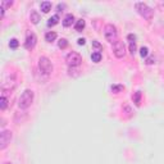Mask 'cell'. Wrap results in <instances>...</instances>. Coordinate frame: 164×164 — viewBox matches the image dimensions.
Wrapping results in <instances>:
<instances>
[{"label":"cell","instance_id":"4dcf8cb0","mask_svg":"<svg viewBox=\"0 0 164 164\" xmlns=\"http://www.w3.org/2000/svg\"><path fill=\"white\" fill-rule=\"evenodd\" d=\"M163 5H164V4H163Z\"/></svg>","mask_w":164,"mask_h":164},{"label":"cell","instance_id":"4fadbf2b","mask_svg":"<svg viewBox=\"0 0 164 164\" xmlns=\"http://www.w3.org/2000/svg\"><path fill=\"white\" fill-rule=\"evenodd\" d=\"M101 58H103V55H101L100 51H94V53L91 54V59H92L94 63H99L101 60Z\"/></svg>","mask_w":164,"mask_h":164},{"label":"cell","instance_id":"ba28073f","mask_svg":"<svg viewBox=\"0 0 164 164\" xmlns=\"http://www.w3.org/2000/svg\"><path fill=\"white\" fill-rule=\"evenodd\" d=\"M36 42H37V37L35 33H28V36L26 37V41H24V48L27 50H31L35 48Z\"/></svg>","mask_w":164,"mask_h":164},{"label":"cell","instance_id":"277c9868","mask_svg":"<svg viewBox=\"0 0 164 164\" xmlns=\"http://www.w3.org/2000/svg\"><path fill=\"white\" fill-rule=\"evenodd\" d=\"M39 71H40V73L45 74V76H49L51 72H53V64H51L49 58L41 57L39 59Z\"/></svg>","mask_w":164,"mask_h":164},{"label":"cell","instance_id":"9a60e30c","mask_svg":"<svg viewBox=\"0 0 164 164\" xmlns=\"http://www.w3.org/2000/svg\"><path fill=\"white\" fill-rule=\"evenodd\" d=\"M6 107H8V98L5 95H2V98H0V109L5 110Z\"/></svg>","mask_w":164,"mask_h":164},{"label":"cell","instance_id":"ac0fdd59","mask_svg":"<svg viewBox=\"0 0 164 164\" xmlns=\"http://www.w3.org/2000/svg\"><path fill=\"white\" fill-rule=\"evenodd\" d=\"M58 46H59V49H65V48L68 46V41H67V39H60L59 42H58Z\"/></svg>","mask_w":164,"mask_h":164},{"label":"cell","instance_id":"603a6c76","mask_svg":"<svg viewBox=\"0 0 164 164\" xmlns=\"http://www.w3.org/2000/svg\"><path fill=\"white\" fill-rule=\"evenodd\" d=\"M140 99H141V92L137 91L136 95H135V98H133V100H135V103H136V105H140Z\"/></svg>","mask_w":164,"mask_h":164},{"label":"cell","instance_id":"e0dca14e","mask_svg":"<svg viewBox=\"0 0 164 164\" xmlns=\"http://www.w3.org/2000/svg\"><path fill=\"white\" fill-rule=\"evenodd\" d=\"M68 74L69 76H78V68H76V67H68Z\"/></svg>","mask_w":164,"mask_h":164},{"label":"cell","instance_id":"ffe728a7","mask_svg":"<svg viewBox=\"0 0 164 164\" xmlns=\"http://www.w3.org/2000/svg\"><path fill=\"white\" fill-rule=\"evenodd\" d=\"M148 54H149V49L146 48V46H142V48L140 49V55H141L142 58H145V57H148Z\"/></svg>","mask_w":164,"mask_h":164},{"label":"cell","instance_id":"7a4b0ae2","mask_svg":"<svg viewBox=\"0 0 164 164\" xmlns=\"http://www.w3.org/2000/svg\"><path fill=\"white\" fill-rule=\"evenodd\" d=\"M135 8H136L137 13H139L144 19H146V21H151L153 19L154 12H153V9L148 4H145V3H136Z\"/></svg>","mask_w":164,"mask_h":164},{"label":"cell","instance_id":"8fae6325","mask_svg":"<svg viewBox=\"0 0 164 164\" xmlns=\"http://www.w3.org/2000/svg\"><path fill=\"white\" fill-rule=\"evenodd\" d=\"M30 19L33 24H37L40 22V14L36 12V11H32L31 14H30Z\"/></svg>","mask_w":164,"mask_h":164},{"label":"cell","instance_id":"d4e9b609","mask_svg":"<svg viewBox=\"0 0 164 164\" xmlns=\"http://www.w3.org/2000/svg\"><path fill=\"white\" fill-rule=\"evenodd\" d=\"M120 90H123V86H111V91L113 92H119Z\"/></svg>","mask_w":164,"mask_h":164},{"label":"cell","instance_id":"6da1fadb","mask_svg":"<svg viewBox=\"0 0 164 164\" xmlns=\"http://www.w3.org/2000/svg\"><path fill=\"white\" fill-rule=\"evenodd\" d=\"M33 98H35V94H33L32 90L27 89V90H24L21 95V98L18 100V107L23 110L26 109H28L31 105H32V103H33Z\"/></svg>","mask_w":164,"mask_h":164},{"label":"cell","instance_id":"9c48e42d","mask_svg":"<svg viewBox=\"0 0 164 164\" xmlns=\"http://www.w3.org/2000/svg\"><path fill=\"white\" fill-rule=\"evenodd\" d=\"M73 21H74V15L71 14V13L67 14L64 17V19H63V26H64V27H69V26H72Z\"/></svg>","mask_w":164,"mask_h":164},{"label":"cell","instance_id":"8992f818","mask_svg":"<svg viewBox=\"0 0 164 164\" xmlns=\"http://www.w3.org/2000/svg\"><path fill=\"white\" fill-rule=\"evenodd\" d=\"M11 140H12V132L9 129H3L0 132V149L4 150L11 144Z\"/></svg>","mask_w":164,"mask_h":164},{"label":"cell","instance_id":"30bf717a","mask_svg":"<svg viewBox=\"0 0 164 164\" xmlns=\"http://www.w3.org/2000/svg\"><path fill=\"white\" fill-rule=\"evenodd\" d=\"M85 26H86L85 21L83 19H78V21H76V23H74V28H76L77 32H82L85 30Z\"/></svg>","mask_w":164,"mask_h":164},{"label":"cell","instance_id":"83f0119b","mask_svg":"<svg viewBox=\"0 0 164 164\" xmlns=\"http://www.w3.org/2000/svg\"><path fill=\"white\" fill-rule=\"evenodd\" d=\"M77 42H78V45H85L86 40L85 39H78V40H77Z\"/></svg>","mask_w":164,"mask_h":164},{"label":"cell","instance_id":"44dd1931","mask_svg":"<svg viewBox=\"0 0 164 164\" xmlns=\"http://www.w3.org/2000/svg\"><path fill=\"white\" fill-rule=\"evenodd\" d=\"M12 5H13V2H6V0H3L2 4H0V6L4 8L5 11H6V8H9V6H12Z\"/></svg>","mask_w":164,"mask_h":164},{"label":"cell","instance_id":"2e32d148","mask_svg":"<svg viewBox=\"0 0 164 164\" xmlns=\"http://www.w3.org/2000/svg\"><path fill=\"white\" fill-rule=\"evenodd\" d=\"M58 22H59V15H58V14H54L53 17H51V18H49L48 26H49V27H51V26H55Z\"/></svg>","mask_w":164,"mask_h":164},{"label":"cell","instance_id":"5b68a950","mask_svg":"<svg viewBox=\"0 0 164 164\" xmlns=\"http://www.w3.org/2000/svg\"><path fill=\"white\" fill-rule=\"evenodd\" d=\"M65 62H67L68 67H76V68H78L82 64V57L78 53H76V51H71L69 54H67Z\"/></svg>","mask_w":164,"mask_h":164},{"label":"cell","instance_id":"7402d4cb","mask_svg":"<svg viewBox=\"0 0 164 164\" xmlns=\"http://www.w3.org/2000/svg\"><path fill=\"white\" fill-rule=\"evenodd\" d=\"M92 46H94V48H96V49H98V51L103 50V45L100 44V42H99L98 40H94V41H92Z\"/></svg>","mask_w":164,"mask_h":164},{"label":"cell","instance_id":"52a82bcc","mask_svg":"<svg viewBox=\"0 0 164 164\" xmlns=\"http://www.w3.org/2000/svg\"><path fill=\"white\" fill-rule=\"evenodd\" d=\"M113 53L118 59H122L126 55V46L123 44V41H117L116 44H113Z\"/></svg>","mask_w":164,"mask_h":164},{"label":"cell","instance_id":"3957f363","mask_svg":"<svg viewBox=\"0 0 164 164\" xmlns=\"http://www.w3.org/2000/svg\"><path fill=\"white\" fill-rule=\"evenodd\" d=\"M104 36H105L107 41L110 42V44H116L118 41V31H117V27L114 24L108 23L104 27Z\"/></svg>","mask_w":164,"mask_h":164},{"label":"cell","instance_id":"5bb4252c","mask_svg":"<svg viewBox=\"0 0 164 164\" xmlns=\"http://www.w3.org/2000/svg\"><path fill=\"white\" fill-rule=\"evenodd\" d=\"M40 8H41V11L44 13H48L49 11H51V3L50 2H42Z\"/></svg>","mask_w":164,"mask_h":164},{"label":"cell","instance_id":"4316f807","mask_svg":"<svg viewBox=\"0 0 164 164\" xmlns=\"http://www.w3.org/2000/svg\"><path fill=\"white\" fill-rule=\"evenodd\" d=\"M63 9H65V4H64V3H63V4L59 3L58 6H57V11H58V12H63Z\"/></svg>","mask_w":164,"mask_h":164},{"label":"cell","instance_id":"7c38bea8","mask_svg":"<svg viewBox=\"0 0 164 164\" xmlns=\"http://www.w3.org/2000/svg\"><path fill=\"white\" fill-rule=\"evenodd\" d=\"M55 39H57V33H55L54 31H49V32H46L45 40H46L48 42H53V41H55Z\"/></svg>","mask_w":164,"mask_h":164},{"label":"cell","instance_id":"f546056e","mask_svg":"<svg viewBox=\"0 0 164 164\" xmlns=\"http://www.w3.org/2000/svg\"><path fill=\"white\" fill-rule=\"evenodd\" d=\"M3 164H12V163H8V162H5V163H3Z\"/></svg>","mask_w":164,"mask_h":164},{"label":"cell","instance_id":"f1b7e54d","mask_svg":"<svg viewBox=\"0 0 164 164\" xmlns=\"http://www.w3.org/2000/svg\"><path fill=\"white\" fill-rule=\"evenodd\" d=\"M153 60H154L153 58H149L148 60H146V63H148V64H153V63H154V62H153Z\"/></svg>","mask_w":164,"mask_h":164},{"label":"cell","instance_id":"484cf974","mask_svg":"<svg viewBox=\"0 0 164 164\" xmlns=\"http://www.w3.org/2000/svg\"><path fill=\"white\" fill-rule=\"evenodd\" d=\"M127 39L129 40V44H131V42H136V36L133 35V33H129V35L127 36Z\"/></svg>","mask_w":164,"mask_h":164},{"label":"cell","instance_id":"d6986e66","mask_svg":"<svg viewBox=\"0 0 164 164\" xmlns=\"http://www.w3.org/2000/svg\"><path fill=\"white\" fill-rule=\"evenodd\" d=\"M18 45H19L18 40H17V39H11V41H9V46H11V49H17V48H18Z\"/></svg>","mask_w":164,"mask_h":164},{"label":"cell","instance_id":"cb8c5ba5","mask_svg":"<svg viewBox=\"0 0 164 164\" xmlns=\"http://www.w3.org/2000/svg\"><path fill=\"white\" fill-rule=\"evenodd\" d=\"M129 53L132 55L136 53V42H131V44H129Z\"/></svg>","mask_w":164,"mask_h":164}]
</instances>
